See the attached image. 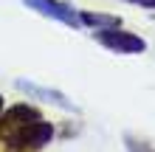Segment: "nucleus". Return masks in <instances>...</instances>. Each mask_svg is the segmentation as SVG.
Returning a JSON list of instances; mask_svg holds the SVG:
<instances>
[{"label": "nucleus", "instance_id": "7", "mask_svg": "<svg viewBox=\"0 0 155 152\" xmlns=\"http://www.w3.org/2000/svg\"><path fill=\"white\" fill-rule=\"evenodd\" d=\"M133 3H138V6H144V8H155V0H133Z\"/></svg>", "mask_w": 155, "mask_h": 152}, {"label": "nucleus", "instance_id": "5", "mask_svg": "<svg viewBox=\"0 0 155 152\" xmlns=\"http://www.w3.org/2000/svg\"><path fill=\"white\" fill-rule=\"evenodd\" d=\"M82 25H96V28H116L121 25L118 17H107V14H90V11H79Z\"/></svg>", "mask_w": 155, "mask_h": 152}, {"label": "nucleus", "instance_id": "3", "mask_svg": "<svg viewBox=\"0 0 155 152\" xmlns=\"http://www.w3.org/2000/svg\"><path fill=\"white\" fill-rule=\"evenodd\" d=\"M25 6L31 8V11H37V14H45V17H51V20H59V23H65V25H74V28H82V17L74 6H65V3H59V0H23Z\"/></svg>", "mask_w": 155, "mask_h": 152}, {"label": "nucleus", "instance_id": "4", "mask_svg": "<svg viewBox=\"0 0 155 152\" xmlns=\"http://www.w3.org/2000/svg\"><path fill=\"white\" fill-rule=\"evenodd\" d=\"M17 87L25 90V93H37L40 99H45V102H57L59 107H65V110H74V104H71L68 99H62L59 90H48V87H40V85H34V82H25V79H17Z\"/></svg>", "mask_w": 155, "mask_h": 152}, {"label": "nucleus", "instance_id": "1", "mask_svg": "<svg viewBox=\"0 0 155 152\" xmlns=\"http://www.w3.org/2000/svg\"><path fill=\"white\" fill-rule=\"evenodd\" d=\"M96 42H102L104 48H110L116 53H144L147 51V42L141 37H135V34H130V31H124L121 25H116V28H99Z\"/></svg>", "mask_w": 155, "mask_h": 152}, {"label": "nucleus", "instance_id": "2", "mask_svg": "<svg viewBox=\"0 0 155 152\" xmlns=\"http://www.w3.org/2000/svg\"><path fill=\"white\" fill-rule=\"evenodd\" d=\"M54 138V127L48 121H31V124H20V130H14V135H12V144L8 147H14V149H25V147H31V149H37V147H45L48 141Z\"/></svg>", "mask_w": 155, "mask_h": 152}, {"label": "nucleus", "instance_id": "6", "mask_svg": "<svg viewBox=\"0 0 155 152\" xmlns=\"http://www.w3.org/2000/svg\"><path fill=\"white\" fill-rule=\"evenodd\" d=\"M124 144H127V149H130V152H155L144 138H135V135H130V132L124 135Z\"/></svg>", "mask_w": 155, "mask_h": 152}, {"label": "nucleus", "instance_id": "8", "mask_svg": "<svg viewBox=\"0 0 155 152\" xmlns=\"http://www.w3.org/2000/svg\"><path fill=\"white\" fill-rule=\"evenodd\" d=\"M0 110H3V96H0Z\"/></svg>", "mask_w": 155, "mask_h": 152}]
</instances>
